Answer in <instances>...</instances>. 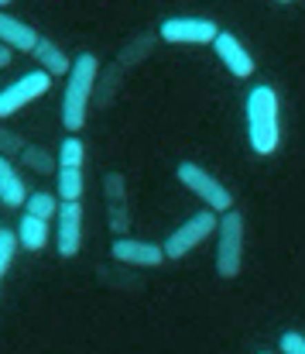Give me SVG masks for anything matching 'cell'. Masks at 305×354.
I'll return each instance as SVG.
<instances>
[{
  "label": "cell",
  "instance_id": "1",
  "mask_svg": "<svg viewBox=\"0 0 305 354\" xmlns=\"http://www.w3.org/2000/svg\"><path fill=\"white\" fill-rule=\"evenodd\" d=\"M97 76H100V59L90 55V52H83L69 66V83H66V93H62V124H66L69 134H79L83 124H86Z\"/></svg>",
  "mask_w": 305,
  "mask_h": 354
},
{
  "label": "cell",
  "instance_id": "2",
  "mask_svg": "<svg viewBox=\"0 0 305 354\" xmlns=\"http://www.w3.org/2000/svg\"><path fill=\"white\" fill-rule=\"evenodd\" d=\"M247 141L254 148V155H275L278 141H282V127H278V93L271 86H254L247 93Z\"/></svg>",
  "mask_w": 305,
  "mask_h": 354
},
{
  "label": "cell",
  "instance_id": "3",
  "mask_svg": "<svg viewBox=\"0 0 305 354\" xmlns=\"http://www.w3.org/2000/svg\"><path fill=\"white\" fill-rule=\"evenodd\" d=\"M244 265V214L233 207L216 224V272L219 279H237Z\"/></svg>",
  "mask_w": 305,
  "mask_h": 354
},
{
  "label": "cell",
  "instance_id": "4",
  "mask_svg": "<svg viewBox=\"0 0 305 354\" xmlns=\"http://www.w3.org/2000/svg\"><path fill=\"white\" fill-rule=\"evenodd\" d=\"M175 176H179V183H182L186 189H193V193L203 200L213 214H226V210H233V193H230L216 176H209L203 165H196V162H179Z\"/></svg>",
  "mask_w": 305,
  "mask_h": 354
},
{
  "label": "cell",
  "instance_id": "5",
  "mask_svg": "<svg viewBox=\"0 0 305 354\" xmlns=\"http://www.w3.org/2000/svg\"><path fill=\"white\" fill-rule=\"evenodd\" d=\"M216 231V214L213 210H203V214H193L179 231H172L168 241L161 244V251H165V261H175V258H186L193 248H199L206 237Z\"/></svg>",
  "mask_w": 305,
  "mask_h": 354
},
{
  "label": "cell",
  "instance_id": "6",
  "mask_svg": "<svg viewBox=\"0 0 305 354\" xmlns=\"http://www.w3.org/2000/svg\"><path fill=\"white\" fill-rule=\"evenodd\" d=\"M48 90H52V76H48V73H41V69L24 73V76L14 80L7 90H0V120L17 114V111L28 107V104H35V100L45 97Z\"/></svg>",
  "mask_w": 305,
  "mask_h": 354
},
{
  "label": "cell",
  "instance_id": "7",
  "mask_svg": "<svg viewBox=\"0 0 305 354\" xmlns=\"http://www.w3.org/2000/svg\"><path fill=\"white\" fill-rule=\"evenodd\" d=\"M158 35L168 45H213L219 28L209 17H168V21H161Z\"/></svg>",
  "mask_w": 305,
  "mask_h": 354
},
{
  "label": "cell",
  "instance_id": "8",
  "mask_svg": "<svg viewBox=\"0 0 305 354\" xmlns=\"http://www.w3.org/2000/svg\"><path fill=\"white\" fill-rule=\"evenodd\" d=\"M213 52H216V59L226 66L230 76H237V80L254 76V55L240 45V38H237L233 31H219V35L213 38Z\"/></svg>",
  "mask_w": 305,
  "mask_h": 354
},
{
  "label": "cell",
  "instance_id": "9",
  "mask_svg": "<svg viewBox=\"0 0 305 354\" xmlns=\"http://www.w3.org/2000/svg\"><path fill=\"white\" fill-rule=\"evenodd\" d=\"M55 248L62 258H72L79 254L83 248V207L79 203H62L59 207V217H55Z\"/></svg>",
  "mask_w": 305,
  "mask_h": 354
},
{
  "label": "cell",
  "instance_id": "10",
  "mask_svg": "<svg viewBox=\"0 0 305 354\" xmlns=\"http://www.w3.org/2000/svg\"><path fill=\"white\" fill-rule=\"evenodd\" d=\"M110 254L124 265H134V268H158L165 265V251L161 244H151V241H134V237H117L110 244Z\"/></svg>",
  "mask_w": 305,
  "mask_h": 354
},
{
  "label": "cell",
  "instance_id": "11",
  "mask_svg": "<svg viewBox=\"0 0 305 354\" xmlns=\"http://www.w3.org/2000/svg\"><path fill=\"white\" fill-rule=\"evenodd\" d=\"M38 31L31 28V24H24L21 17H14V14H3L0 10V45L3 48H10V52H35V45H38Z\"/></svg>",
  "mask_w": 305,
  "mask_h": 354
},
{
  "label": "cell",
  "instance_id": "12",
  "mask_svg": "<svg viewBox=\"0 0 305 354\" xmlns=\"http://www.w3.org/2000/svg\"><path fill=\"white\" fill-rule=\"evenodd\" d=\"M24 200H28L24 179L17 176V169H14L10 158H0V203L10 207V210H17V207H24Z\"/></svg>",
  "mask_w": 305,
  "mask_h": 354
},
{
  "label": "cell",
  "instance_id": "13",
  "mask_svg": "<svg viewBox=\"0 0 305 354\" xmlns=\"http://www.w3.org/2000/svg\"><path fill=\"white\" fill-rule=\"evenodd\" d=\"M38 62H41V73H48L52 80L55 76H69V66H72V59L55 45V41H48V38H38V45H35V52H31Z\"/></svg>",
  "mask_w": 305,
  "mask_h": 354
},
{
  "label": "cell",
  "instance_id": "14",
  "mask_svg": "<svg viewBox=\"0 0 305 354\" xmlns=\"http://www.w3.org/2000/svg\"><path fill=\"white\" fill-rule=\"evenodd\" d=\"M14 234H17V248L41 251V248L48 244V224H45V221H38V217H31V214H24Z\"/></svg>",
  "mask_w": 305,
  "mask_h": 354
},
{
  "label": "cell",
  "instance_id": "15",
  "mask_svg": "<svg viewBox=\"0 0 305 354\" xmlns=\"http://www.w3.org/2000/svg\"><path fill=\"white\" fill-rule=\"evenodd\" d=\"M55 196L59 203H79L83 200V169H55Z\"/></svg>",
  "mask_w": 305,
  "mask_h": 354
},
{
  "label": "cell",
  "instance_id": "16",
  "mask_svg": "<svg viewBox=\"0 0 305 354\" xmlns=\"http://www.w3.org/2000/svg\"><path fill=\"white\" fill-rule=\"evenodd\" d=\"M59 196L55 193H45V189H38V193H28V200H24V210L31 214V217H38V221H52V217H59Z\"/></svg>",
  "mask_w": 305,
  "mask_h": 354
},
{
  "label": "cell",
  "instance_id": "17",
  "mask_svg": "<svg viewBox=\"0 0 305 354\" xmlns=\"http://www.w3.org/2000/svg\"><path fill=\"white\" fill-rule=\"evenodd\" d=\"M21 162H24L28 169L41 172V176H52V172L59 169V162L52 158V151L41 148V145H24V148H21Z\"/></svg>",
  "mask_w": 305,
  "mask_h": 354
},
{
  "label": "cell",
  "instance_id": "18",
  "mask_svg": "<svg viewBox=\"0 0 305 354\" xmlns=\"http://www.w3.org/2000/svg\"><path fill=\"white\" fill-rule=\"evenodd\" d=\"M83 158H86V145L76 138V134H69L62 145H59V165L62 169H83Z\"/></svg>",
  "mask_w": 305,
  "mask_h": 354
},
{
  "label": "cell",
  "instance_id": "19",
  "mask_svg": "<svg viewBox=\"0 0 305 354\" xmlns=\"http://www.w3.org/2000/svg\"><path fill=\"white\" fill-rule=\"evenodd\" d=\"M14 254H17V234H14V231H7V227H0V279L7 275V268H10Z\"/></svg>",
  "mask_w": 305,
  "mask_h": 354
},
{
  "label": "cell",
  "instance_id": "20",
  "mask_svg": "<svg viewBox=\"0 0 305 354\" xmlns=\"http://www.w3.org/2000/svg\"><path fill=\"white\" fill-rule=\"evenodd\" d=\"M21 148H24V138L0 124V158H14V155H21Z\"/></svg>",
  "mask_w": 305,
  "mask_h": 354
},
{
  "label": "cell",
  "instance_id": "21",
  "mask_svg": "<svg viewBox=\"0 0 305 354\" xmlns=\"http://www.w3.org/2000/svg\"><path fill=\"white\" fill-rule=\"evenodd\" d=\"M278 348H282V354H305V334H299V330H285L282 341H278Z\"/></svg>",
  "mask_w": 305,
  "mask_h": 354
},
{
  "label": "cell",
  "instance_id": "22",
  "mask_svg": "<svg viewBox=\"0 0 305 354\" xmlns=\"http://www.w3.org/2000/svg\"><path fill=\"white\" fill-rule=\"evenodd\" d=\"M10 59H14V52L0 45V69H3V66H10Z\"/></svg>",
  "mask_w": 305,
  "mask_h": 354
},
{
  "label": "cell",
  "instance_id": "23",
  "mask_svg": "<svg viewBox=\"0 0 305 354\" xmlns=\"http://www.w3.org/2000/svg\"><path fill=\"white\" fill-rule=\"evenodd\" d=\"M10 3H14V0H0V10H3V7H10Z\"/></svg>",
  "mask_w": 305,
  "mask_h": 354
},
{
  "label": "cell",
  "instance_id": "24",
  "mask_svg": "<svg viewBox=\"0 0 305 354\" xmlns=\"http://www.w3.org/2000/svg\"><path fill=\"white\" fill-rule=\"evenodd\" d=\"M278 3H288V0H278Z\"/></svg>",
  "mask_w": 305,
  "mask_h": 354
}]
</instances>
